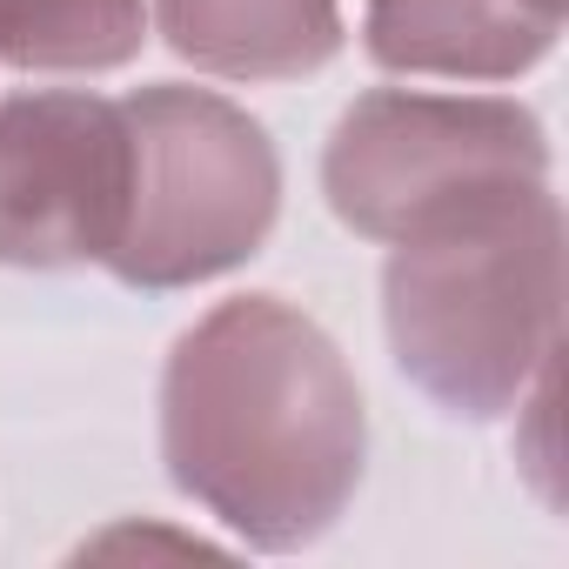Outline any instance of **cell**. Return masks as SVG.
I'll use <instances>...</instances> for the list:
<instances>
[{"label": "cell", "instance_id": "cell-1", "mask_svg": "<svg viewBox=\"0 0 569 569\" xmlns=\"http://www.w3.org/2000/svg\"><path fill=\"white\" fill-rule=\"evenodd\" d=\"M161 462L194 509L261 556L322 542L369 462L349 356L281 296L214 302L168 349Z\"/></svg>", "mask_w": 569, "mask_h": 569}, {"label": "cell", "instance_id": "cell-2", "mask_svg": "<svg viewBox=\"0 0 569 569\" xmlns=\"http://www.w3.org/2000/svg\"><path fill=\"white\" fill-rule=\"evenodd\" d=\"M382 329L396 369L442 416L496 422L522 409L562 342L556 188H529L396 241L382 268Z\"/></svg>", "mask_w": 569, "mask_h": 569}, {"label": "cell", "instance_id": "cell-3", "mask_svg": "<svg viewBox=\"0 0 569 569\" xmlns=\"http://www.w3.org/2000/svg\"><path fill=\"white\" fill-rule=\"evenodd\" d=\"M128 208L101 268L121 289L174 296L261 254L281 214V154L268 128L214 88L154 81L121 101Z\"/></svg>", "mask_w": 569, "mask_h": 569}, {"label": "cell", "instance_id": "cell-4", "mask_svg": "<svg viewBox=\"0 0 569 569\" xmlns=\"http://www.w3.org/2000/svg\"><path fill=\"white\" fill-rule=\"evenodd\" d=\"M549 188V134L509 94L369 88L322 148V194L362 241H409L456 214Z\"/></svg>", "mask_w": 569, "mask_h": 569}, {"label": "cell", "instance_id": "cell-5", "mask_svg": "<svg viewBox=\"0 0 569 569\" xmlns=\"http://www.w3.org/2000/svg\"><path fill=\"white\" fill-rule=\"evenodd\" d=\"M128 208L121 101L41 88L0 101V268H101Z\"/></svg>", "mask_w": 569, "mask_h": 569}, {"label": "cell", "instance_id": "cell-6", "mask_svg": "<svg viewBox=\"0 0 569 569\" xmlns=\"http://www.w3.org/2000/svg\"><path fill=\"white\" fill-rule=\"evenodd\" d=\"M562 0H369L362 48L389 74L429 81H516L549 61Z\"/></svg>", "mask_w": 569, "mask_h": 569}, {"label": "cell", "instance_id": "cell-7", "mask_svg": "<svg viewBox=\"0 0 569 569\" xmlns=\"http://www.w3.org/2000/svg\"><path fill=\"white\" fill-rule=\"evenodd\" d=\"M161 41L214 81H302L349 41L342 0H148Z\"/></svg>", "mask_w": 569, "mask_h": 569}, {"label": "cell", "instance_id": "cell-8", "mask_svg": "<svg viewBox=\"0 0 569 569\" xmlns=\"http://www.w3.org/2000/svg\"><path fill=\"white\" fill-rule=\"evenodd\" d=\"M148 48V0H0V61L21 74H114Z\"/></svg>", "mask_w": 569, "mask_h": 569}]
</instances>
